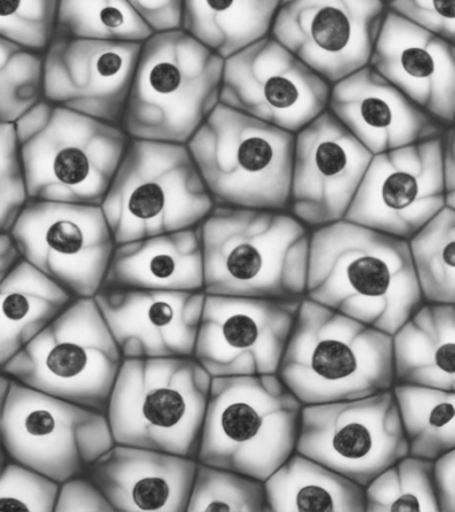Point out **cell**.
Listing matches in <instances>:
<instances>
[{
	"label": "cell",
	"mask_w": 455,
	"mask_h": 512,
	"mask_svg": "<svg viewBox=\"0 0 455 512\" xmlns=\"http://www.w3.org/2000/svg\"><path fill=\"white\" fill-rule=\"evenodd\" d=\"M306 298L390 335L425 303L409 240L346 219L311 231Z\"/></svg>",
	"instance_id": "6da1fadb"
},
{
	"label": "cell",
	"mask_w": 455,
	"mask_h": 512,
	"mask_svg": "<svg viewBox=\"0 0 455 512\" xmlns=\"http://www.w3.org/2000/svg\"><path fill=\"white\" fill-rule=\"evenodd\" d=\"M199 230L206 294L306 298L311 230L291 212L215 206Z\"/></svg>",
	"instance_id": "7a4b0ae2"
},
{
	"label": "cell",
	"mask_w": 455,
	"mask_h": 512,
	"mask_svg": "<svg viewBox=\"0 0 455 512\" xmlns=\"http://www.w3.org/2000/svg\"><path fill=\"white\" fill-rule=\"evenodd\" d=\"M278 375L303 406L393 390V335L303 298Z\"/></svg>",
	"instance_id": "3957f363"
},
{
	"label": "cell",
	"mask_w": 455,
	"mask_h": 512,
	"mask_svg": "<svg viewBox=\"0 0 455 512\" xmlns=\"http://www.w3.org/2000/svg\"><path fill=\"white\" fill-rule=\"evenodd\" d=\"M225 59L182 28L142 44L122 127L131 139L187 144L221 104Z\"/></svg>",
	"instance_id": "277c9868"
},
{
	"label": "cell",
	"mask_w": 455,
	"mask_h": 512,
	"mask_svg": "<svg viewBox=\"0 0 455 512\" xmlns=\"http://www.w3.org/2000/svg\"><path fill=\"white\" fill-rule=\"evenodd\" d=\"M302 410L278 374L213 378L197 460L266 480L297 450Z\"/></svg>",
	"instance_id": "5b68a950"
},
{
	"label": "cell",
	"mask_w": 455,
	"mask_h": 512,
	"mask_svg": "<svg viewBox=\"0 0 455 512\" xmlns=\"http://www.w3.org/2000/svg\"><path fill=\"white\" fill-rule=\"evenodd\" d=\"M15 124L31 200L102 206L129 147L125 128L47 100Z\"/></svg>",
	"instance_id": "8992f818"
},
{
	"label": "cell",
	"mask_w": 455,
	"mask_h": 512,
	"mask_svg": "<svg viewBox=\"0 0 455 512\" xmlns=\"http://www.w3.org/2000/svg\"><path fill=\"white\" fill-rule=\"evenodd\" d=\"M211 382L194 356L123 359L107 407L115 443L197 459Z\"/></svg>",
	"instance_id": "52a82bcc"
},
{
	"label": "cell",
	"mask_w": 455,
	"mask_h": 512,
	"mask_svg": "<svg viewBox=\"0 0 455 512\" xmlns=\"http://www.w3.org/2000/svg\"><path fill=\"white\" fill-rule=\"evenodd\" d=\"M187 147L215 206L290 210L293 132L221 103Z\"/></svg>",
	"instance_id": "ba28073f"
},
{
	"label": "cell",
	"mask_w": 455,
	"mask_h": 512,
	"mask_svg": "<svg viewBox=\"0 0 455 512\" xmlns=\"http://www.w3.org/2000/svg\"><path fill=\"white\" fill-rule=\"evenodd\" d=\"M215 203L187 144L131 139L102 203L118 244L198 227Z\"/></svg>",
	"instance_id": "9c48e42d"
},
{
	"label": "cell",
	"mask_w": 455,
	"mask_h": 512,
	"mask_svg": "<svg viewBox=\"0 0 455 512\" xmlns=\"http://www.w3.org/2000/svg\"><path fill=\"white\" fill-rule=\"evenodd\" d=\"M123 355L94 298H78L0 367L35 390L107 412Z\"/></svg>",
	"instance_id": "30bf717a"
},
{
	"label": "cell",
	"mask_w": 455,
	"mask_h": 512,
	"mask_svg": "<svg viewBox=\"0 0 455 512\" xmlns=\"http://www.w3.org/2000/svg\"><path fill=\"white\" fill-rule=\"evenodd\" d=\"M6 459L25 464L59 483L87 474L114 446L107 412L35 390L14 379L0 402Z\"/></svg>",
	"instance_id": "8fae6325"
},
{
	"label": "cell",
	"mask_w": 455,
	"mask_h": 512,
	"mask_svg": "<svg viewBox=\"0 0 455 512\" xmlns=\"http://www.w3.org/2000/svg\"><path fill=\"white\" fill-rule=\"evenodd\" d=\"M361 486L410 455L394 391L303 406L297 450Z\"/></svg>",
	"instance_id": "7c38bea8"
},
{
	"label": "cell",
	"mask_w": 455,
	"mask_h": 512,
	"mask_svg": "<svg viewBox=\"0 0 455 512\" xmlns=\"http://www.w3.org/2000/svg\"><path fill=\"white\" fill-rule=\"evenodd\" d=\"M10 232L27 262L77 298L105 286L118 243L102 206L30 200Z\"/></svg>",
	"instance_id": "4fadbf2b"
},
{
	"label": "cell",
	"mask_w": 455,
	"mask_h": 512,
	"mask_svg": "<svg viewBox=\"0 0 455 512\" xmlns=\"http://www.w3.org/2000/svg\"><path fill=\"white\" fill-rule=\"evenodd\" d=\"M331 84L269 35L225 59L221 103L298 134L329 108Z\"/></svg>",
	"instance_id": "5bb4252c"
},
{
	"label": "cell",
	"mask_w": 455,
	"mask_h": 512,
	"mask_svg": "<svg viewBox=\"0 0 455 512\" xmlns=\"http://www.w3.org/2000/svg\"><path fill=\"white\" fill-rule=\"evenodd\" d=\"M301 303L206 294L194 358L213 378L278 374Z\"/></svg>",
	"instance_id": "9a60e30c"
},
{
	"label": "cell",
	"mask_w": 455,
	"mask_h": 512,
	"mask_svg": "<svg viewBox=\"0 0 455 512\" xmlns=\"http://www.w3.org/2000/svg\"><path fill=\"white\" fill-rule=\"evenodd\" d=\"M445 207L441 136L374 155L346 220L410 240Z\"/></svg>",
	"instance_id": "2e32d148"
},
{
	"label": "cell",
	"mask_w": 455,
	"mask_h": 512,
	"mask_svg": "<svg viewBox=\"0 0 455 512\" xmlns=\"http://www.w3.org/2000/svg\"><path fill=\"white\" fill-rule=\"evenodd\" d=\"M385 0H281L271 36L333 86L370 64Z\"/></svg>",
	"instance_id": "e0dca14e"
},
{
	"label": "cell",
	"mask_w": 455,
	"mask_h": 512,
	"mask_svg": "<svg viewBox=\"0 0 455 512\" xmlns=\"http://www.w3.org/2000/svg\"><path fill=\"white\" fill-rule=\"evenodd\" d=\"M373 156L327 108L295 134L289 212L311 231L346 219Z\"/></svg>",
	"instance_id": "ac0fdd59"
},
{
	"label": "cell",
	"mask_w": 455,
	"mask_h": 512,
	"mask_svg": "<svg viewBox=\"0 0 455 512\" xmlns=\"http://www.w3.org/2000/svg\"><path fill=\"white\" fill-rule=\"evenodd\" d=\"M142 44L54 36L45 51V100L122 126Z\"/></svg>",
	"instance_id": "d6986e66"
},
{
	"label": "cell",
	"mask_w": 455,
	"mask_h": 512,
	"mask_svg": "<svg viewBox=\"0 0 455 512\" xmlns=\"http://www.w3.org/2000/svg\"><path fill=\"white\" fill-rule=\"evenodd\" d=\"M94 299L123 358L194 356L205 291L102 287Z\"/></svg>",
	"instance_id": "ffe728a7"
},
{
	"label": "cell",
	"mask_w": 455,
	"mask_h": 512,
	"mask_svg": "<svg viewBox=\"0 0 455 512\" xmlns=\"http://www.w3.org/2000/svg\"><path fill=\"white\" fill-rule=\"evenodd\" d=\"M370 66L443 127L455 124V44L389 8Z\"/></svg>",
	"instance_id": "44dd1931"
},
{
	"label": "cell",
	"mask_w": 455,
	"mask_h": 512,
	"mask_svg": "<svg viewBox=\"0 0 455 512\" xmlns=\"http://www.w3.org/2000/svg\"><path fill=\"white\" fill-rule=\"evenodd\" d=\"M329 110L373 155L446 130L370 64L331 86Z\"/></svg>",
	"instance_id": "7402d4cb"
},
{
	"label": "cell",
	"mask_w": 455,
	"mask_h": 512,
	"mask_svg": "<svg viewBox=\"0 0 455 512\" xmlns=\"http://www.w3.org/2000/svg\"><path fill=\"white\" fill-rule=\"evenodd\" d=\"M198 460L115 443L87 470L115 511L187 512Z\"/></svg>",
	"instance_id": "603a6c76"
},
{
	"label": "cell",
	"mask_w": 455,
	"mask_h": 512,
	"mask_svg": "<svg viewBox=\"0 0 455 512\" xmlns=\"http://www.w3.org/2000/svg\"><path fill=\"white\" fill-rule=\"evenodd\" d=\"M103 287L205 291L199 226L118 244Z\"/></svg>",
	"instance_id": "cb8c5ba5"
},
{
	"label": "cell",
	"mask_w": 455,
	"mask_h": 512,
	"mask_svg": "<svg viewBox=\"0 0 455 512\" xmlns=\"http://www.w3.org/2000/svg\"><path fill=\"white\" fill-rule=\"evenodd\" d=\"M393 350L395 384L455 391V304L423 303L393 335Z\"/></svg>",
	"instance_id": "d4e9b609"
},
{
	"label": "cell",
	"mask_w": 455,
	"mask_h": 512,
	"mask_svg": "<svg viewBox=\"0 0 455 512\" xmlns=\"http://www.w3.org/2000/svg\"><path fill=\"white\" fill-rule=\"evenodd\" d=\"M77 299L73 292L27 260L0 279V367Z\"/></svg>",
	"instance_id": "484cf974"
},
{
	"label": "cell",
	"mask_w": 455,
	"mask_h": 512,
	"mask_svg": "<svg viewBox=\"0 0 455 512\" xmlns=\"http://www.w3.org/2000/svg\"><path fill=\"white\" fill-rule=\"evenodd\" d=\"M265 487L269 512H366V487L297 451Z\"/></svg>",
	"instance_id": "4316f807"
},
{
	"label": "cell",
	"mask_w": 455,
	"mask_h": 512,
	"mask_svg": "<svg viewBox=\"0 0 455 512\" xmlns=\"http://www.w3.org/2000/svg\"><path fill=\"white\" fill-rule=\"evenodd\" d=\"M281 0H185L182 30L223 59L271 34Z\"/></svg>",
	"instance_id": "83f0119b"
},
{
	"label": "cell",
	"mask_w": 455,
	"mask_h": 512,
	"mask_svg": "<svg viewBox=\"0 0 455 512\" xmlns=\"http://www.w3.org/2000/svg\"><path fill=\"white\" fill-rule=\"evenodd\" d=\"M410 455L437 460L455 448V391L395 384Z\"/></svg>",
	"instance_id": "f1b7e54d"
},
{
	"label": "cell",
	"mask_w": 455,
	"mask_h": 512,
	"mask_svg": "<svg viewBox=\"0 0 455 512\" xmlns=\"http://www.w3.org/2000/svg\"><path fill=\"white\" fill-rule=\"evenodd\" d=\"M154 31L129 0H61L55 36L145 43Z\"/></svg>",
	"instance_id": "f546056e"
},
{
	"label": "cell",
	"mask_w": 455,
	"mask_h": 512,
	"mask_svg": "<svg viewBox=\"0 0 455 512\" xmlns=\"http://www.w3.org/2000/svg\"><path fill=\"white\" fill-rule=\"evenodd\" d=\"M409 243L423 300L455 304V210L443 208Z\"/></svg>",
	"instance_id": "4dcf8cb0"
},
{
	"label": "cell",
	"mask_w": 455,
	"mask_h": 512,
	"mask_svg": "<svg viewBox=\"0 0 455 512\" xmlns=\"http://www.w3.org/2000/svg\"><path fill=\"white\" fill-rule=\"evenodd\" d=\"M441 511L434 460L407 455L366 486V512Z\"/></svg>",
	"instance_id": "1f68e13d"
},
{
	"label": "cell",
	"mask_w": 455,
	"mask_h": 512,
	"mask_svg": "<svg viewBox=\"0 0 455 512\" xmlns=\"http://www.w3.org/2000/svg\"><path fill=\"white\" fill-rule=\"evenodd\" d=\"M45 52L0 38V123H17L45 100Z\"/></svg>",
	"instance_id": "d6a6232c"
},
{
	"label": "cell",
	"mask_w": 455,
	"mask_h": 512,
	"mask_svg": "<svg viewBox=\"0 0 455 512\" xmlns=\"http://www.w3.org/2000/svg\"><path fill=\"white\" fill-rule=\"evenodd\" d=\"M269 512L265 480L198 462L187 512Z\"/></svg>",
	"instance_id": "836d02e7"
},
{
	"label": "cell",
	"mask_w": 455,
	"mask_h": 512,
	"mask_svg": "<svg viewBox=\"0 0 455 512\" xmlns=\"http://www.w3.org/2000/svg\"><path fill=\"white\" fill-rule=\"evenodd\" d=\"M61 0H0V38L45 52L57 31Z\"/></svg>",
	"instance_id": "e575fe53"
},
{
	"label": "cell",
	"mask_w": 455,
	"mask_h": 512,
	"mask_svg": "<svg viewBox=\"0 0 455 512\" xmlns=\"http://www.w3.org/2000/svg\"><path fill=\"white\" fill-rule=\"evenodd\" d=\"M30 200L17 124L0 123V231L13 230Z\"/></svg>",
	"instance_id": "d590c367"
},
{
	"label": "cell",
	"mask_w": 455,
	"mask_h": 512,
	"mask_svg": "<svg viewBox=\"0 0 455 512\" xmlns=\"http://www.w3.org/2000/svg\"><path fill=\"white\" fill-rule=\"evenodd\" d=\"M61 483L25 464L6 459L0 476V510L54 512Z\"/></svg>",
	"instance_id": "8d00e7d4"
},
{
	"label": "cell",
	"mask_w": 455,
	"mask_h": 512,
	"mask_svg": "<svg viewBox=\"0 0 455 512\" xmlns=\"http://www.w3.org/2000/svg\"><path fill=\"white\" fill-rule=\"evenodd\" d=\"M390 10L455 44V0H390Z\"/></svg>",
	"instance_id": "74e56055"
},
{
	"label": "cell",
	"mask_w": 455,
	"mask_h": 512,
	"mask_svg": "<svg viewBox=\"0 0 455 512\" xmlns=\"http://www.w3.org/2000/svg\"><path fill=\"white\" fill-rule=\"evenodd\" d=\"M54 512H115L98 484L83 474L61 483Z\"/></svg>",
	"instance_id": "f35d334b"
},
{
	"label": "cell",
	"mask_w": 455,
	"mask_h": 512,
	"mask_svg": "<svg viewBox=\"0 0 455 512\" xmlns=\"http://www.w3.org/2000/svg\"><path fill=\"white\" fill-rule=\"evenodd\" d=\"M154 32L182 28L185 0H129Z\"/></svg>",
	"instance_id": "ab89813d"
},
{
	"label": "cell",
	"mask_w": 455,
	"mask_h": 512,
	"mask_svg": "<svg viewBox=\"0 0 455 512\" xmlns=\"http://www.w3.org/2000/svg\"><path fill=\"white\" fill-rule=\"evenodd\" d=\"M434 479L441 511L455 512V448L434 460Z\"/></svg>",
	"instance_id": "60d3db41"
},
{
	"label": "cell",
	"mask_w": 455,
	"mask_h": 512,
	"mask_svg": "<svg viewBox=\"0 0 455 512\" xmlns=\"http://www.w3.org/2000/svg\"><path fill=\"white\" fill-rule=\"evenodd\" d=\"M443 170H445L446 206L455 210V124L442 135Z\"/></svg>",
	"instance_id": "b9f144b4"
},
{
	"label": "cell",
	"mask_w": 455,
	"mask_h": 512,
	"mask_svg": "<svg viewBox=\"0 0 455 512\" xmlns=\"http://www.w3.org/2000/svg\"><path fill=\"white\" fill-rule=\"evenodd\" d=\"M23 260L25 256L13 234L0 231V279L6 278Z\"/></svg>",
	"instance_id": "7bdbcfd3"
},
{
	"label": "cell",
	"mask_w": 455,
	"mask_h": 512,
	"mask_svg": "<svg viewBox=\"0 0 455 512\" xmlns=\"http://www.w3.org/2000/svg\"><path fill=\"white\" fill-rule=\"evenodd\" d=\"M385 2H386V3H389V2H390V0H385Z\"/></svg>",
	"instance_id": "ee69618b"
}]
</instances>
